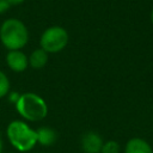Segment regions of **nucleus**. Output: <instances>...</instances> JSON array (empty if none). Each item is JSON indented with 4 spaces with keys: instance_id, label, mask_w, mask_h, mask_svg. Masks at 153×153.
Listing matches in <instances>:
<instances>
[{
    "instance_id": "obj_12",
    "label": "nucleus",
    "mask_w": 153,
    "mask_h": 153,
    "mask_svg": "<svg viewBox=\"0 0 153 153\" xmlns=\"http://www.w3.org/2000/svg\"><path fill=\"white\" fill-rule=\"evenodd\" d=\"M11 8V5L8 4L7 0H0V14L7 12Z\"/></svg>"
},
{
    "instance_id": "obj_4",
    "label": "nucleus",
    "mask_w": 153,
    "mask_h": 153,
    "mask_svg": "<svg viewBox=\"0 0 153 153\" xmlns=\"http://www.w3.org/2000/svg\"><path fill=\"white\" fill-rule=\"evenodd\" d=\"M69 41L67 30L60 25H53L47 27L39 37V48L48 54H56L62 51Z\"/></svg>"
},
{
    "instance_id": "obj_9",
    "label": "nucleus",
    "mask_w": 153,
    "mask_h": 153,
    "mask_svg": "<svg viewBox=\"0 0 153 153\" xmlns=\"http://www.w3.org/2000/svg\"><path fill=\"white\" fill-rule=\"evenodd\" d=\"M29 66L33 69H42L47 62H48V59H49V54L43 50L42 48H37L35 49L29 56Z\"/></svg>"
},
{
    "instance_id": "obj_13",
    "label": "nucleus",
    "mask_w": 153,
    "mask_h": 153,
    "mask_svg": "<svg viewBox=\"0 0 153 153\" xmlns=\"http://www.w3.org/2000/svg\"><path fill=\"white\" fill-rule=\"evenodd\" d=\"M7 1H8V4H10L11 7H12V6H18V5L23 4L25 0H7Z\"/></svg>"
},
{
    "instance_id": "obj_5",
    "label": "nucleus",
    "mask_w": 153,
    "mask_h": 153,
    "mask_svg": "<svg viewBox=\"0 0 153 153\" xmlns=\"http://www.w3.org/2000/svg\"><path fill=\"white\" fill-rule=\"evenodd\" d=\"M6 63L11 71L22 73L29 67V59L22 50H8L6 54Z\"/></svg>"
},
{
    "instance_id": "obj_6",
    "label": "nucleus",
    "mask_w": 153,
    "mask_h": 153,
    "mask_svg": "<svg viewBox=\"0 0 153 153\" xmlns=\"http://www.w3.org/2000/svg\"><path fill=\"white\" fill-rule=\"evenodd\" d=\"M103 142L102 136L96 131H87L81 136V148L85 153H100Z\"/></svg>"
},
{
    "instance_id": "obj_15",
    "label": "nucleus",
    "mask_w": 153,
    "mask_h": 153,
    "mask_svg": "<svg viewBox=\"0 0 153 153\" xmlns=\"http://www.w3.org/2000/svg\"><path fill=\"white\" fill-rule=\"evenodd\" d=\"M149 17H151V23L153 24V7H152V10H151V14H149Z\"/></svg>"
},
{
    "instance_id": "obj_2",
    "label": "nucleus",
    "mask_w": 153,
    "mask_h": 153,
    "mask_svg": "<svg viewBox=\"0 0 153 153\" xmlns=\"http://www.w3.org/2000/svg\"><path fill=\"white\" fill-rule=\"evenodd\" d=\"M16 110L22 118L29 122H39L48 115L47 102L35 92H25L18 96Z\"/></svg>"
},
{
    "instance_id": "obj_3",
    "label": "nucleus",
    "mask_w": 153,
    "mask_h": 153,
    "mask_svg": "<svg viewBox=\"0 0 153 153\" xmlns=\"http://www.w3.org/2000/svg\"><path fill=\"white\" fill-rule=\"evenodd\" d=\"M6 136L11 146L18 152H29L37 145L36 130L22 120H13L8 123Z\"/></svg>"
},
{
    "instance_id": "obj_10",
    "label": "nucleus",
    "mask_w": 153,
    "mask_h": 153,
    "mask_svg": "<svg viewBox=\"0 0 153 153\" xmlns=\"http://www.w3.org/2000/svg\"><path fill=\"white\" fill-rule=\"evenodd\" d=\"M121 152V146L116 140H108L103 142L100 153H120Z\"/></svg>"
},
{
    "instance_id": "obj_8",
    "label": "nucleus",
    "mask_w": 153,
    "mask_h": 153,
    "mask_svg": "<svg viewBox=\"0 0 153 153\" xmlns=\"http://www.w3.org/2000/svg\"><path fill=\"white\" fill-rule=\"evenodd\" d=\"M36 137H37V143H39L44 147H48L56 142L57 134L53 128L39 127L38 129H36Z\"/></svg>"
},
{
    "instance_id": "obj_11",
    "label": "nucleus",
    "mask_w": 153,
    "mask_h": 153,
    "mask_svg": "<svg viewBox=\"0 0 153 153\" xmlns=\"http://www.w3.org/2000/svg\"><path fill=\"white\" fill-rule=\"evenodd\" d=\"M10 88H11V82L8 76L2 71H0V99L8 94Z\"/></svg>"
},
{
    "instance_id": "obj_14",
    "label": "nucleus",
    "mask_w": 153,
    "mask_h": 153,
    "mask_svg": "<svg viewBox=\"0 0 153 153\" xmlns=\"http://www.w3.org/2000/svg\"><path fill=\"white\" fill-rule=\"evenodd\" d=\"M2 148H4V143H2V137L0 135V153H2Z\"/></svg>"
},
{
    "instance_id": "obj_16",
    "label": "nucleus",
    "mask_w": 153,
    "mask_h": 153,
    "mask_svg": "<svg viewBox=\"0 0 153 153\" xmlns=\"http://www.w3.org/2000/svg\"><path fill=\"white\" fill-rule=\"evenodd\" d=\"M152 1H153V0H152Z\"/></svg>"
},
{
    "instance_id": "obj_1",
    "label": "nucleus",
    "mask_w": 153,
    "mask_h": 153,
    "mask_svg": "<svg viewBox=\"0 0 153 153\" xmlns=\"http://www.w3.org/2000/svg\"><path fill=\"white\" fill-rule=\"evenodd\" d=\"M0 42L7 50H22L29 42V30L18 18H7L0 25Z\"/></svg>"
},
{
    "instance_id": "obj_7",
    "label": "nucleus",
    "mask_w": 153,
    "mask_h": 153,
    "mask_svg": "<svg viewBox=\"0 0 153 153\" xmlns=\"http://www.w3.org/2000/svg\"><path fill=\"white\" fill-rule=\"evenodd\" d=\"M124 153H153V148L145 139L131 137L124 146Z\"/></svg>"
}]
</instances>
